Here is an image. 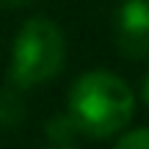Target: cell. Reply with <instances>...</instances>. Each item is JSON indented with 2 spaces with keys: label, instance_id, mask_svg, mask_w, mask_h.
<instances>
[{
  "label": "cell",
  "instance_id": "cell-4",
  "mask_svg": "<svg viewBox=\"0 0 149 149\" xmlns=\"http://www.w3.org/2000/svg\"><path fill=\"white\" fill-rule=\"evenodd\" d=\"M25 119V100L19 88L0 86V127H17Z\"/></svg>",
  "mask_w": 149,
  "mask_h": 149
},
{
  "label": "cell",
  "instance_id": "cell-2",
  "mask_svg": "<svg viewBox=\"0 0 149 149\" xmlns=\"http://www.w3.org/2000/svg\"><path fill=\"white\" fill-rule=\"evenodd\" d=\"M66 64V36L50 17H31L19 25L8 58V86L25 91L55 80Z\"/></svg>",
  "mask_w": 149,
  "mask_h": 149
},
{
  "label": "cell",
  "instance_id": "cell-7",
  "mask_svg": "<svg viewBox=\"0 0 149 149\" xmlns=\"http://www.w3.org/2000/svg\"><path fill=\"white\" fill-rule=\"evenodd\" d=\"M31 3H36V0H0V8H6V11H17V8H28Z\"/></svg>",
  "mask_w": 149,
  "mask_h": 149
},
{
  "label": "cell",
  "instance_id": "cell-8",
  "mask_svg": "<svg viewBox=\"0 0 149 149\" xmlns=\"http://www.w3.org/2000/svg\"><path fill=\"white\" fill-rule=\"evenodd\" d=\"M141 91H144V102L149 105V72L144 74V80H141Z\"/></svg>",
  "mask_w": 149,
  "mask_h": 149
},
{
  "label": "cell",
  "instance_id": "cell-5",
  "mask_svg": "<svg viewBox=\"0 0 149 149\" xmlns=\"http://www.w3.org/2000/svg\"><path fill=\"white\" fill-rule=\"evenodd\" d=\"M44 135H47L50 144H72L77 130H74V124L69 122L66 113H55V116H50L47 124H44Z\"/></svg>",
  "mask_w": 149,
  "mask_h": 149
},
{
  "label": "cell",
  "instance_id": "cell-3",
  "mask_svg": "<svg viewBox=\"0 0 149 149\" xmlns=\"http://www.w3.org/2000/svg\"><path fill=\"white\" fill-rule=\"evenodd\" d=\"M113 44L130 61L149 58V0H122L116 6Z\"/></svg>",
  "mask_w": 149,
  "mask_h": 149
},
{
  "label": "cell",
  "instance_id": "cell-1",
  "mask_svg": "<svg viewBox=\"0 0 149 149\" xmlns=\"http://www.w3.org/2000/svg\"><path fill=\"white\" fill-rule=\"evenodd\" d=\"M135 113V94L127 80L111 69H88L74 77L66 97V116L77 135L111 138L130 124Z\"/></svg>",
  "mask_w": 149,
  "mask_h": 149
},
{
  "label": "cell",
  "instance_id": "cell-9",
  "mask_svg": "<svg viewBox=\"0 0 149 149\" xmlns=\"http://www.w3.org/2000/svg\"><path fill=\"white\" fill-rule=\"evenodd\" d=\"M42 149H77V146H74V144H50V141H47Z\"/></svg>",
  "mask_w": 149,
  "mask_h": 149
},
{
  "label": "cell",
  "instance_id": "cell-6",
  "mask_svg": "<svg viewBox=\"0 0 149 149\" xmlns=\"http://www.w3.org/2000/svg\"><path fill=\"white\" fill-rule=\"evenodd\" d=\"M113 149H149V127H138V130H130V133H122L119 141L113 144Z\"/></svg>",
  "mask_w": 149,
  "mask_h": 149
}]
</instances>
